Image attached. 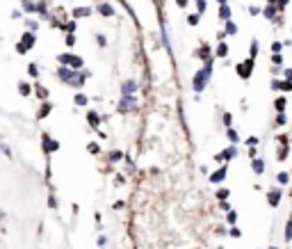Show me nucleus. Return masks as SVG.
<instances>
[{
  "label": "nucleus",
  "mask_w": 292,
  "mask_h": 249,
  "mask_svg": "<svg viewBox=\"0 0 292 249\" xmlns=\"http://www.w3.org/2000/svg\"><path fill=\"white\" fill-rule=\"evenodd\" d=\"M57 78H60L64 85L73 87V90H80V87L84 85V80L89 78V71L71 69V66H60V69H57Z\"/></svg>",
  "instance_id": "1"
},
{
  "label": "nucleus",
  "mask_w": 292,
  "mask_h": 249,
  "mask_svg": "<svg viewBox=\"0 0 292 249\" xmlns=\"http://www.w3.org/2000/svg\"><path fill=\"white\" fill-rule=\"evenodd\" d=\"M210 75H213V62H206V64L201 66V71H197L192 78V90L197 92V94H201V92L206 90V85L210 82Z\"/></svg>",
  "instance_id": "2"
},
{
  "label": "nucleus",
  "mask_w": 292,
  "mask_h": 249,
  "mask_svg": "<svg viewBox=\"0 0 292 249\" xmlns=\"http://www.w3.org/2000/svg\"><path fill=\"white\" fill-rule=\"evenodd\" d=\"M57 60H60L62 66H71V69H82V64H84L82 57H78V55H71V53H62Z\"/></svg>",
  "instance_id": "3"
},
{
  "label": "nucleus",
  "mask_w": 292,
  "mask_h": 249,
  "mask_svg": "<svg viewBox=\"0 0 292 249\" xmlns=\"http://www.w3.org/2000/svg\"><path fill=\"white\" fill-rule=\"evenodd\" d=\"M135 108H137V99H135V94L121 96V101H119V112H121V115H128V112H133Z\"/></svg>",
  "instance_id": "4"
},
{
  "label": "nucleus",
  "mask_w": 292,
  "mask_h": 249,
  "mask_svg": "<svg viewBox=\"0 0 292 249\" xmlns=\"http://www.w3.org/2000/svg\"><path fill=\"white\" fill-rule=\"evenodd\" d=\"M235 155H238V144H231L226 151H222V153H217V155H215V162L226 164L228 160H233V158H235Z\"/></svg>",
  "instance_id": "5"
},
{
  "label": "nucleus",
  "mask_w": 292,
  "mask_h": 249,
  "mask_svg": "<svg viewBox=\"0 0 292 249\" xmlns=\"http://www.w3.org/2000/svg\"><path fill=\"white\" fill-rule=\"evenodd\" d=\"M235 71H238V75L242 80H249V78H251V71H253V57H249L247 62L238 64V66H235Z\"/></svg>",
  "instance_id": "6"
},
{
  "label": "nucleus",
  "mask_w": 292,
  "mask_h": 249,
  "mask_svg": "<svg viewBox=\"0 0 292 249\" xmlns=\"http://www.w3.org/2000/svg\"><path fill=\"white\" fill-rule=\"evenodd\" d=\"M41 142H44V151H46V155H50V153H55V151L60 149V142L57 140H53L50 135H41Z\"/></svg>",
  "instance_id": "7"
},
{
  "label": "nucleus",
  "mask_w": 292,
  "mask_h": 249,
  "mask_svg": "<svg viewBox=\"0 0 292 249\" xmlns=\"http://www.w3.org/2000/svg\"><path fill=\"white\" fill-rule=\"evenodd\" d=\"M226 174H228V164H222L217 172H213V174H210V183H215V185L224 183V181H226Z\"/></svg>",
  "instance_id": "8"
},
{
  "label": "nucleus",
  "mask_w": 292,
  "mask_h": 249,
  "mask_svg": "<svg viewBox=\"0 0 292 249\" xmlns=\"http://www.w3.org/2000/svg\"><path fill=\"white\" fill-rule=\"evenodd\" d=\"M135 92H137V80L128 78V80H124V82H121V96L135 94Z\"/></svg>",
  "instance_id": "9"
},
{
  "label": "nucleus",
  "mask_w": 292,
  "mask_h": 249,
  "mask_svg": "<svg viewBox=\"0 0 292 249\" xmlns=\"http://www.w3.org/2000/svg\"><path fill=\"white\" fill-rule=\"evenodd\" d=\"M272 90H276V92H292V82H290V80H272Z\"/></svg>",
  "instance_id": "10"
},
{
  "label": "nucleus",
  "mask_w": 292,
  "mask_h": 249,
  "mask_svg": "<svg viewBox=\"0 0 292 249\" xmlns=\"http://www.w3.org/2000/svg\"><path fill=\"white\" fill-rule=\"evenodd\" d=\"M21 44H23L25 48L30 50L32 46L37 44V35H35V32H25V35H21Z\"/></svg>",
  "instance_id": "11"
},
{
  "label": "nucleus",
  "mask_w": 292,
  "mask_h": 249,
  "mask_svg": "<svg viewBox=\"0 0 292 249\" xmlns=\"http://www.w3.org/2000/svg\"><path fill=\"white\" fill-rule=\"evenodd\" d=\"M267 204L272 206V208H276V206L281 204V190H269V192H267Z\"/></svg>",
  "instance_id": "12"
},
{
  "label": "nucleus",
  "mask_w": 292,
  "mask_h": 249,
  "mask_svg": "<svg viewBox=\"0 0 292 249\" xmlns=\"http://www.w3.org/2000/svg\"><path fill=\"white\" fill-rule=\"evenodd\" d=\"M71 16H73V19H87V16H91V7H75V10L71 12Z\"/></svg>",
  "instance_id": "13"
},
{
  "label": "nucleus",
  "mask_w": 292,
  "mask_h": 249,
  "mask_svg": "<svg viewBox=\"0 0 292 249\" xmlns=\"http://www.w3.org/2000/svg\"><path fill=\"white\" fill-rule=\"evenodd\" d=\"M87 121H89L91 128H99V126H101V115L96 112V110H89V112H87Z\"/></svg>",
  "instance_id": "14"
},
{
  "label": "nucleus",
  "mask_w": 292,
  "mask_h": 249,
  "mask_svg": "<svg viewBox=\"0 0 292 249\" xmlns=\"http://www.w3.org/2000/svg\"><path fill=\"white\" fill-rule=\"evenodd\" d=\"M287 158V137H278V160Z\"/></svg>",
  "instance_id": "15"
},
{
  "label": "nucleus",
  "mask_w": 292,
  "mask_h": 249,
  "mask_svg": "<svg viewBox=\"0 0 292 249\" xmlns=\"http://www.w3.org/2000/svg\"><path fill=\"white\" fill-rule=\"evenodd\" d=\"M194 55H197L199 60H203V62H210V48H208V46H206V44H203V46H199V48H197V53H194Z\"/></svg>",
  "instance_id": "16"
},
{
  "label": "nucleus",
  "mask_w": 292,
  "mask_h": 249,
  "mask_svg": "<svg viewBox=\"0 0 292 249\" xmlns=\"http://www.w3.org/2000/svg\"><path fill=\"white\" fill-rule=\"evenodd\" d=\"M99 14H101V16H105V19H110V16H114V10H112V5H110V3H101V5H99Z\"/></svg>",
  "instance_id": "17"
},
{
  "label": "nucleus",
  "mask_w": 292,
  "mask_h": 249,
  "mask_svg": "<svg viewBox=\"0 0 292 249\" xmlns=\"http://www.w3.org/2000/svg\"><path fill=\"white\" fill-rule=\"evenodd\" d=\"M251 170H253V174L260 176L262 172H265V162H262L260 158H253V160H251Z\"/></svg>",
  "instance_id": "18"
},
{
  "label": "nucleus",
  "mask_w": 292,
  "mask_h": 249,
  "mask_svg": "<svg viewBox=\"0 0 292 249\" xmlns=\"http://www.w3.org/2000/svg\"><path fill=\"white\" fill-rule=\"evenodd\" d=\"M226 137H228L231 144H240V135H238V130H235V128H226Z\"/></svg>",
  "instance_id": "19"
},
{
  "label": "nucleus",
  "mask_w": 292,
  "mask_h": 249,
  "mask_svg": "<svg viewBox=\"0 0 292 249\" xmlns=\"http://www.w3.org/2000/svg\"><path fill=\"white\" fill-rule=\"evenodd\" d=\"M285 105H287L285 96H278V99H276V101H274V110H276L278 115H281V112H285Z\"/></svg>",
  "instance_id": "20"
},
{
  "label": "nucleus",
  "mask_w": 292,
  "mask_h": 249,
  "mask_svg": "<svg viewBox=\"0 0 292 249\" xmlns=\"http://www.w3.org/2000/svg\"><path fill=\"white\" fill-rule=\"evenodd\" d=\"M50 110H53V105H50V103H46V101H44L41 110H39V112H37V119H46V117L50 115Z\"/></svg>",
  "instance_id": "21"
},
{
  "label": "nucleus",
  "mask_w": 292,
  "mask_h": 249,
  "mask_svg": "<svg viewBox=\"0 0 292 249\" xmlns=\"http://www.w3.org/2000/svg\"><path fill=\"white\" fill-rule=\"evenodd\" d=\"M35 94H37V99H41V101L48 99V90H46L44 85H35Z\"/></svg>",
  "instance_id": "22"
},
{
  "label": "nucleus",
  "mask_w": 292,
  "mask_h": 249,
  "mask_svg": "<svg viewBox=\"0 0 292 249\" xmlns=\"http://www.w3.org/2000/svg\"><path fill=\"white\" fill-rule=\"evenodd\" d=\"M262 14H265V19L274 21V16H276V5H267L265 10H262Z\"/></svg>",
  "instance_id": "23"
},
{
  "label": "nucleus",
  "mask_w": 292,
  "mask_h": 249,
  "mask_svg": "<svg viewBox=\"0 0 292 249\" xmlns=\"http://www.w3.org/2000/svg\"><path fill=\"white\" fill-rule=\"evenodd\" d=\"M219 19H222V21H231V7H228V5L219 7Z\"/></svg>",
  "instance_id": "24"
},
{
  "label": "nucleus",
  "mask_w": 292,
  "mask_h": 249,
  "mask_svg": "<svg viewBox=\"0 0 292 249\" xmlns=\"http://www.w3.org/2000/svg\"><path fill=\"white\" fill-rule=\"evenodd\" d=\"M162 44H164V50L171 55V44H169V35H167V25H162Z\"/></svg>",
  "instance_id": "25"
},
{
  "label": "nucleus",
  "mask_w": 292,
  "mask_h": 249,
  "mask_svg": "<svg viewBox=\"0 0 292 249\" xmlns=\"http://www.w3.org/2000/svg\"><path fill=\"white\" fill-rule=\"evenodd\" d=\"M215 55H217V57H226V55H228V46L224 44V41H219L217 50H215Z\"/></svg>",
  "instance_id": "26"
},
{
  "label": "nucleus",
  "mask_w": 292,
  "mask_h": 249,
  "mask_svg": "<svg viewBox=\"0 0 292 249\" xmlns=\"http://www.w3.org/2000/svg\"><path fill=\"white\" fill-rule=\"evenodd\" d=\"M32 90H35V87H30L28 82H21V85H19V94H21V96H30Z\"/></svg>",
  "instance_id": "27"
},
{
  "label": "nucleus",
  "mask_w": 292,
  "mask_h": 249,
  "mask_svg": "<svg viewBox=\"0 0 292 249\" xmlns=\"http://www.w3.org/2000/svg\"><path fill=\"white\" fill-rule=\"evenodd\" d=\"M283 240H285V242H292V217L285 222V235H283Z\"/></svg>",
  "instance_id": "28"
},
{
  "label": "nucleus",
  "mask_w": 292,
  "mask_h": 249,
  "mask_svg": "<svg viewBox=\"0 0 292 249\" xmlns=\"http://www.w3.org/2000/svg\"><path fill=\"white\" fill-rule=\"evenodd\" d=\"M73 103H75V105H80V108H84V105L89 103V99H87L84 94H75V96H73Z\"/></svg>",
  "instance_id": "29"
},
{
  "label": "nucleus",
  "mask_w": 292,
  "mask_h": 249,
  "mask_svg": "<svg viewBox=\"0 0 292 249\" xmlns=\"http://www.w3.org/2000/svg\"><path fill=\"white\" fill-rule=\"evenodd\" d=\"M276 181H278L281 185H287V183H290V174H287V172H278Z\"/></svg>",
  "instance_id": "30"
},
{
  "label": "nucleus",
  "mask_w": 292,
  "mask_h": 249,
  "mask_svg": "<svg viewBox=\"0 0 292 249\" xmlns=\"http://www.w3.org/2000/svg\"><path fill=\"white\" fill-rule=\"evenodd\" d=\"M226 222H228V224H231V226H235V222H238V213H235V210H228Z\"/></svg>",
  "instance_id": "31"
},
{
  "label": "nucleus",
  "mask_w": 292,
  "mask_h": 249,
  "mask_svg": "<svg viewBox=\"0 0 292 249\" xmlns=\"http://www.w3.org/2000/svg\"><path fill=\"white\" fill-rule=\"evenodd\" d=\"M258 50H260V46H258L256 39H253L251 41V48H249V57H258Z\"/></svg>",
  "instance_id": "32"
},
{
  "label": "nucleus",
  "mask_w": 292,
  "mask_h": 249,
  "mask_svg": "<svg viewBox=\"0 0 292 249\" xmlns=\"http://www.w3.org/2000/svg\"><path fill=\"white\" fill-rule=\"evenodd\" d=\"M224 32H226V35H235V32H238V25L233 23V21H226V30Z\"/></svg>",
  "instance_id": "33"
},
{
  "label": "nucleus",
  "mask_w": 292,
  "mask_h": 249,
  "mask_svg": "<svg viewBox=\"0 0 292 249\" xmlns=\"http://www.w3.org/2000/svg\"><path fill=\"white\" fill-rule=\"evenodd\" d=\"M228 195H231V192H228L226 188H219V190H217V199H219V201H226Z\"/></svg>",
  "instance_id": "34"
},
{
  "label": "nucleus",
  "mask_w": 292,
  "mask_h": 249,
  "mask_svg": "<svg viewBox=\"0 0 292 249\" xmlns=\"http://www.w3.org/2000/svg\"><path fill=\"white\" fill-rule=\"evenodd\" d=\"M222 121H224V126H226V128H233V117H231V112H224L222 115Z\"/></svg>",
  "instance_id": "35"
},
{
  "label": "nucleus",
  "mask_w": 292,
  "mask_h": 249,
  "mask_svg": "<svg viewBox=\"0 0 292 249\" xmlns=\"http://www.w3.org/2000/svg\"><path fill=\"white\" fill-rule=\"evenodd\" d=\"M272 64L274 66H281L283 64V55L281 53H272Z\"/></svg>",
  "instance_id": "36"
},
{
  "label": "nucleus",
  "mask_w": 292,
  "mask_h": 249,
  "mask_svg": "<svg viewBox=\"0 0 292 249\" xmlns=\"http://www.w3.org/2000/svg\"><path fill=\"white\" fill-rule=\"evenodd\" d=\"M87 151H89L91 155H99L101 153V146L96 144V142H91V144H87Z\"/></svg>",
  "instance_id": "37"
},
{
  "label": "nucleus",
  "mask_w": 292,
  "mask_h": 249,
  "mask_svg": "<svg viewBox=\"0 0 292 249\" xmlns=\"http://www.w3.org/2000/svg\"><path fill=\"white\" fill-rule=\"evenodd\" d=\"M287 124V117L285 112H281V115H276V121H274V126H285Z\"/></svg>",
  "instance_id": "38"
},
{
  "label": "nucleus",
  "mask_w": 292,
  "mask_h": 249,
  "mask_svg": "<svg viewBox=\"0 0 292 249\" xmlns=\"http://www.w3.org/2000/svg\"><path fill=\"white\" fill-rule=\"evenodd\" d=\"M64 44L69 46V48H71V46H75V32H69V35L64 37Z\"/></svg>",
  "instance_id": "39"
},
{
  "label": "nucleus",
  "mask_w": 292,
  "mask_h": 249,
  "mask_svg": "<svg viewBox=\"0 0 292 249\" xmlns=\"http://www.w3.org/2000/svg\"><path fill=\"white\" fill-rule=\"evenodd\" d=\"M121 158H124V153H121V151H110V160H112V162H119Z\"/></svg>",
  "instance_id": "40"
},
{
  "label": "nucleus",
  "mask_w": 292,
  "mask_h": 249,
  "mask_svg": "<svg viewBox=\"0 0 292 249\" xmlns=\"http://www.w3.org/2000/svg\"><path fill=\"white\" fill-rule=\"evenodd\" d=\"M28 28H30V32L39 30V21H35V19H28Z\"/></svg>",
  "instance_id": "41"
},
{
  "label": "nucleus",
  "mask_w": 292,
  "mask_h": 249,
  "mask_svg": "<svg viewBox=\"0 0 292 249\" xmlns=\"http://www.w3.org/2000/svg\"><path fill=\"white\" fill-rule=\"evenodd\" d=\"M28 73H30L32 78H37V75H39V66H37V64H30V66H28Z\"/></svg>",
  "instance_id": "42"
},
{
  "label": "nucleus",
  "mask_w": 292,
  "mask_h": 249,
  "mask_svg": "<svg viewBox=\"0 0 292 249\" xmlns=\"http://www.w3.org/2000/svg\"><path fill=\"white\" fill-rule=\"evenodd\" d=\"M199 21H201V19H199V14H189L187 16V23L189 25H199Z\"/></svg>",
  "instance_id": "43"
},
{
  "label": "nucleus",
  "mask_w": 292,
  "mask_h": 249,
  "mask_svg": "<svg viewBox=\"0 0 292 249\" xmlns=\"http://www.w3.org/2000/svg\"><path fill=\"white\" fill-rule=\"evenodd\" d=\"M197 10H199V14L206 12V0H197Z\"/></svg>",
  "instance_id": "44"
},
{
  "label": "nucleus",
  "mask_w": 292,
  "mask_h": 249,
  "mask_svg": "<svg viewBox=\"0 0 292 249\" xmlns=\"http://www.w3.org/2000/svg\"><path fill=\"white\" fill-rule=\"evenodd\" d=\"M126 170H128V174H133V172H135V164H133V160H130V158H126Z\"/></svg>",
  "instance_id": "45"
},
{
  "label": "nucleus",
  "mask_w": 292,
  "mask_h": 249,
  "mask_svg": "<svg viewBox=\"0 0 292 249\" xmlns=\"http://www.w3.org/2000/svg\"><path fill=\"white\" fill-rule=\"evenodd\" d=\"M281 48H283L281 41H274V44H272V53H281Z\"/></svg>",
  "instance_id": "46"
},
{
  "label": "nucleus",
  "mask_w": 292,
  "mask_h": 249,
  "mask_svg": "<svg viewBox=\"0 0 292 249\" xmlns=\"http://www.w3.org/2000/svg\"><path fill=\"white\" fill-rule=\"evenodd\" d=\"M64 28H66V32H75V19H73V21H69V23H66Z\"/></svg>",
  "instance_id": "47"
},
{
  "label": "nucleus",
  "mask_w": 292,
  "mask_h": 249,
  "mask_svg": "<svg viewBox=\"0 0 292 249\" xmlns=\"http://www.w3.org/2000/svg\"><path fill=\"white\" fill-rule=\"evenodd\" d=\"M16 53H19V55H25V53H28V48H25V46L19 41V44H16Z\"/></svg>",
  "instance_id": "48"
},
{
  "label": "nucleus",
  "mask_w": 292,
  "mask_h": 249,
  "mask_svg": "<svg viewBox=\"0 0 292 249\" xmlns=\"http://www.w3.org/2000/svg\"><path fill=\"white\" fill-rule=\"evenodd\" d=\"M240 235H242V231H240L238 226H233V229H231V238H240Z\"/></svg>",
  "instance_id": "49"
},
{
  "label": "nucleus",
  "mask_w": 292,
  "mask_h": 249,
  "mask_svg": "<svg viewBox=\"0 0 292 249\" xmlns=\"http://www.w3.org/2000/svg\"><path fill=\"white\" fill-rule=\"evenodd\" d=\"M283 80H290L292 82V69H283Z\"/></svg>",
  "instance_id": "50"
},
{
  "label": "nucleus",
  "mask_w": 292,
  "mask_h": 249,
  "mask_svg": "<svg viewBox=\"0 0 292 249\" xmlns=\"http://www.w3.org/2000/svg\"><path fill=\"white\" fill-rule=\"evenodd\" d=\"M247 146H258V137H249V140H247Z\"/></svg>",
  "instance_id": "51"
},
{
  "label": "nucleus",
  "mask_w": 292,
  "mask_h": 249,
  "mask_svg": "<svg viewBox=\"0 0 292 249\" xmlns=\"http://www.w3.org/2000/svg\"><path fill=\"white\" fill-rule=\"evenodd\" d=\"M249 12H251V16H258V14H260V10H258L256 5H251V7H249Z\"/></svg>",
  "instance_id": "52"
},
{
  "label": "nucleus",
  "mask_w": 292,
  "mask_h": 249,
  "mask_svg": "<svg viewBox=\"0 0 292 249\" xmlns=\"http://www.w3.org/2000/svg\"><path fill=\"white\" fill-rule=\"evenodd\" d=\"M96 41H99V46H105V44H108V39H105L103 35H99V37H96Z\"/></svg>",
  "instance_id": "53"
},
{
  "label": "nucleus",
  "mask_w": 292,
  "mask_h": 249,
  "mask_svg": "<svg viewBox=\"0 0 292 249\" xmlns=\"http://www.w3.org/2000/svg\"><path fill=\"white\" fill-rule=\"evenodd\" d=\"M249 158H258V155H256V146H249Z\"/></svg>",
  "instance_id": "54"
},
{
  "label": "nucleus",
  "mask_w": 292,
  "mask_h": 249,
  "mask_svg": "<svg viewBox=\"0 0 292 249\" xmlns=\"http://www.w3.org/2000/svg\"><path fill=\"white\" fill-rule=\"evenodd\" d=\"M99 244H101V247H105V244H108V238H105V235H99Z\"/></svg>",
  "instance_id": "55"
},
{
  "label": "nucleus",
  "mask_w": 292,
  "mask_h": 249,
  "mask_svg": "<svg viewBox=\"0 0 292 249\" xmlns=\"http://www.w3.org/2000/svg\"><path fill=\"white\" fill-rule=\"evenodd\" d=\"M48 206H50V208H57V199H55V197H50V201H48Z\"/></svg>",
  "instance_id": "56"
},
{
  "label": "nucleus",
  "mask_w": 292,
  "mask_h": 249,
  "mask_svg": "<svg viewBox=\"0 0 292 249\" xmlns=\"http://www.w3.org/2000/svg\"><path fill=\"white\" fill-rule=\"evenodd\" d=\"M219 208H222V210H231V206H228L226 201H219Z\"/></svg>",
  "instance_id": "57"
},
{
  "label": "nucleus",
  "mask_w": 292,
  "mask_h": 249,
  "mask_svg": "<svg viewBox=\"0 0 292 249\" xmlns=\"http://www.w3.org/2000/svg\"><path fill=\"white\" fill-rule=\"evenodd\" d=\"M187 3H189V0H176V5H178V7H187Z\"/></svg>",
  "instance_id": "58"
},
{
  "label": "nucleus",
  "mask_w": 292,
  "mask_h": 249,
  "mask_svg": "<svg viewBox=\"0 0 292 249\" xmlns=\"http://www.w3.org/2000/svg\"><path fill=\"white\" fill-rule=\"evenodd\" d=\"M114 183H117V185H124L126 179H124V176H117V181H114Z\"/></svg>",
  "instance_id": "59"
},
{
  "label": "nucleus",
  "mask_w": 292,
  "mask_h": 249,
  "mask_svg": "<svg viewBox=\"0 0 292 249\" xmlns=\"http://www.w3.org/2000/svg\"><path fill=\"white\" fill-rule=\"evenodd\" d=\"M287 3H290V0H281V3H278V10H283V7H285Z\"/></svg>",
  "instance_id": "60"
},
{
  "label": "nucleus",
  "mask_w": 292,
  "mask_h": 249,
  "mask_svg": "<svg viewBox=\"0 0 292 249\" xmlns=\"http://www.w3.org/2000/svg\"><path fill=\"white\" fill-rule=\"evenodd\" d=\"M269 5H278V3H281V0H267Z\"/></svg>",
  "instance_id": "61"
},
{
  "label": "nucleus",
  "mask_w": 292,
  "mask_h": 249,
  "mask_svg": "<svg viewBox=\"0 0 292 249\" xmlns=\"http://www.w3.org/2000/svg\"><path fill=\"white\" fill-rule=\"evenodd\" d=\"M217 3H219V7H222V5H226L228 0H217Z\"/></svg>",
  "instance_id": "62"
},
{
  "label": "nucleus",
  "mask_w": 292,
  "mask_h": 249,
  "mask_svg": "<svg viewBox=\"0 0 292 249\" xmlns=\"http://www.w3.org/2000/svg\"><path fill=\"white\" fill-rule=\"evenodd\" d=\"M269 249H278V247H269Z\"/></svg>",
  "instance_id": "63"
},
{
  "label": "nucleus",
  "mask_w": 292,
  "mask_h": 249,
  "mask_svg": "<svg viewBox=\"0 0 292 249\" xmlns=\"http://www.w3.org/2000/svg\"><path fill=\"white\" fill-rule=\"evenodd\" d=\"M219 249H222V247H219Z\"/></svg>",
  "instance_id": "64"
}]
</instances>
